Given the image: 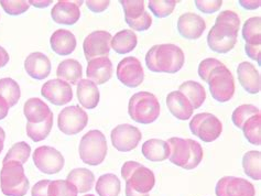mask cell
<instances>
[{
  "instance_id": "6da1fadb",
  "label": "cell",
  "mask_w": 261,
  "mask_h": 196,
  "mask_svg": "<svg viewBox=\"0 0 261 196\" xmlns=\"http://www.w3.org/2000/svg\"><path fill=\"white\" fill-rule=\"evenodd\" d=\"M240 19L236 12L231 10L222 11L215 19L207 35V43L212 51L216 53H228L236 45Z\"/></svg>"
},
{
  "instance_id": "7a4b0ae2",
  "label": "cell",
  "mask_w": 261,
  "mask_h": 196,
  "mask_svg": "<svg viewBox=\"0 0 261 196\" xmlns=\"http://www.w3.org/2000/svg\"><path fill=\"white\" fill-rule=\"evenodd\" d=\"M184 63V52L175 44H156L146 54L147 67L154 73L174 74L182 69Z\"/></svg>"
},
{
  "instance_id": "3957f363",
  "label": "cell",
  "mask_w": 261,
  "mask_h": 196,
  "mask_svg": "<svg viewBox=\"0 0 261 196\" xmlns=\"http://www.w3.org/2000/svg\"><path fill=\"white\" fill-rule=\"evenodd\" d=\"M170 147L169 159L176 166L184 170H193L200 165L204 152L202 146L192 139H182L173 137L168 141Z\"/></svg>"
},
{
  "instance_id": "277c9868",
  "label": "cell",
  "mask_w": 261,
  "mask_h": 196,
  "mask_svg": "<svg viewBox=\"0 0 261 196\" xmlns=\"http://www.w3.org/2000/svg\"><path fill=\"white\" fill-rule=\"evenodd\" d=\"M160 108L159 100L152 93L139 92L130 98L128 114L136 123L149 125L159 118Z\"/></svg>"
},
{
  "instance_id": "5b68a950",
  "label": "cell",
  "mask_w": 261,
  "mask_h": 196,
  "mask_svg": "<svg viewBox=\"0 0 261 196\" xmlns=\"http://www.w3.org/2000/svg\"><path fill=\"white\" fill-rule=\"evenodd\" d=\"M0 187L6 196H24L30 187V182L24 173L23 164L17 161L4 163L0 171Z\"/></svg>"
},
{
  "instance_id": "8992f818",
  "label": "cell",
  "mask_w": 261,
  "mask_h": 196,
  "mask_svg": "<svg viewBox=\"0 0 261 196\" xmlns=\"http://www.w3.org/2000/svg\"><path fill=\"white\" fill-rule=\"evenodd\" d=\"M107 141L100 130H89L81 139L79 153L85 164L96 166L101 164L107 155Z\"/></svg>"
},
{
  "instance_id": "52a82bcc",
  "label": "cell",
  "mask_w": 261,
  "mask_h": 196,
  "mask_svg": "<svg viewBox=\"0 0 261 196\" xmlns=\"http://www.w3.org/2000/svg\"><path fill=\"white\" fill-rule=\"evenodd\" d=\"M121 177L126 182V186L141 194H149L155 185L154 173L136 161H127L123 163Z\"/></svg>"
},
{
  "instance_id": "ba28073f",
  "label": "cell",
  "mask_w": 261,
  "mask_h": 196,
  "mask_svg": "<svg viewBox=\"0 0 261 196\" xmlns=\"http://www.w3.org/2000/svg\"><path fill=\"white\" fill-rule=\"evenodd\" d=\"M207 84L212 97L219 103L229 101L235 94V79L225 64L216 67L212 72Z\"/></svg>"
},
{
  "instance_id": "9c48e42d",
  "label": "cell",
  "mask_w": 261,
  "mask_h": 196,
  "mask_svg": "<svg viewBox=\"0 0 261 196\" xmlns=\"http://www.w3.org/2000/svg\"><path fill=\"white\" fill-rule=\"evenodd\" d=\"M192 133L200 138L203 143H213L217 140L223 132V124L215 115L210 113L196 114L190 121Z\"/></svg>"
},
{
  "instance_id": "30bf717a",
  "label": "cell",
  "mask_w": 261,
  "mask_h": 196,
  "mask_svg": "<svg viewBox=\"0 0 261 196\" xmlns=\"http://www.w3.org/2000/svg\"><path fill=\"white\" fill-rule=\"evenodd\" d=\"M88 124V116L83 108L73 105L62 109L58 117L59 129L67 136H74L83 131Z\"/></svg>"
},
{
  "instance_id": "8fae6325",
  "label": "cell",
  "mask_w": 261,
  "mask_h": 196,
  "mask_svg": "<svg viewBox=\"0 0 261 196\" xmlns=\"http://www.w3.org/2000/svg\"><path fill=\"white\" fill-rule=\"evenodd\" d=\"M33 162L38 170L45 174H57L64 167L65 160L62 153L56 148L42 146L33 152Z\"/></svg>"
},
{
  "instance_id": "7c38bea8",
  "label": "cell",
  "mask_w": 261,
  "mask_h": 196,
  "mask_svg": "<svg viewBox=\"0 0 261 196\" xmlns=\"http://www.w3.org/2000/svg\"><path fill=\"white\" fill-rule=\"evenodd\" d=\"M125 12V20L130 28L136 31H146L152 24L149 13L145 9L142 0H121L119 2Z\"/></svg>"
},
{
  "instance_id": "4fadbf2b",
  "label": "cell",
  "mask_w": 261,
  "mask_h": 196,
  "mask_svg": "<svg viewBox=\"0 0 261 196\" xmlns=\"http://www.w3.org/2000/svg\"><path fill=\"white\" fill-rule=\"evenodd\" d=\"M112 39L113 37L111 33L104 30H97L89 33L83 42L84 55L88 62L97 58H108L112 49Z\"/></svg>"
},
{
  "instance_id": "5bb4252c",
  "label": "cell",
  "mask_w": 261,
  "mask_h": 196,
  "mask_svg": "<svg viewBox=\"0 0 261 196\" xmlns=\"http://www.w3.org/2000/svg\"><path fill=\"white\" fill-rule=\"evenodd\" d=\"M141 138V131L137 127L129 124L116 126L111 133L113 147L119 152L133 151L138 147Z\"/></svg>"
},
{
  "instance_id": "9a60e30c",
  "label": "cell",
  "mask_w": 261,
  "mask_h": 196,
  "mask_svg": "<svg viewBox=\"0 0 261 196\" xmlns=\"http://www.w3.org/2000/svg\"><path fill=\"white\" fill-rule=\"evenodd\" d=\"M117 78L130 89H136L142 84L145 79V73L140 61L135 57L122 59L117 65Z\"/></svg>"
},
{
  "instance_id": "2e32d148",
  "label": "cell",
  "mask_w": 261,
  "mask_h": 196,
  "mask_svg": "<svg viewBox=\"0 0 261 196\" xmlns=\"http://www.w3.org/2000/svg\"><path fill=\"white\" fill-rule=\"evenodd\" d=\"M216 196H256V190L249 181L236 177H224L217 182Z\"/></svg>"
},
{
  "instance_id": "e0dca14e",
  "label": "cell",
  "mask_w": 261,
  "mask_h": 196,
  "mask_svg": "<svg viewBox=\"0 0 261 196\" xmlns=\"http://www.w3.org/2000/svg\"><path fill=\"white\" fill-rule=\"evenodd\" d=\"M41 95L53 105L62 106L68 104L73 99V90L68 83L56 78L47 80L43 84Z\"/></svg>"
},
{
  "instance_id": "ac0fdd59",
  "label": "cell",
  "mask_w": 261,
  "mask_h": 196,
  "mask_svg": "<svg viewBox=\"0 0 261 196\" xmlns=\"http://www.w3.org/2000/svg\"><path fill=\"white\" fill-rule=\"evenodd\" d=\"M84 2H67V0H60L54 5L51 10V17L54 22L65 25H73L76 23L81 18L80 7Z\"/></svg>"
},
{
  "instance_id": "d6986e66",
  "label": "cell",
  "mask_w": 261,
  "mask_h": 196,
  "mask_svg": "<svg viewBox=\"0 0 261 196\" xmlns=\"http://www.w3.org/2000/svg\"><path fill=\"white\" fill-rule=\"evenodd\" d=\"M205 29V20L194 12H185L177 20L178 33L185 39L196 40L201 38Z\"/></svg>"
},
{
  "instance_id": "ffe728a7",
  "label": "cell",
  "mask_w": 261,
  "mask_h": 196,
  "mask_svg": "<svg viewBox=\"0 0 261 196\" xmlns=\"http://www.w3.org/2000/svg\"><path fill=\"white\" fill-rule=\"evenodd\" d=\"M24 70L34 79H44L51 73V61L42 52H32L24 60Z\"/></svg>"
},
{
  "instance_id": "44dd1931",
  "label": "cell",
  "mask_w": 261,
  "mask_h": 196,
  "mask_svg": "<svg viewBox=\"0 0 261 196\" xmlns=\"http://www.w3.org/2000/svg\"><path fill=\"white\" fill-rule=\"evenodd\" d=\"M86 75L89 80L96 85L107 83L113 76V64L109 58H97L89 61L87 64Z\"/></svg>"
},
{
  "instance_id": "7402d4cb",
  "label": "cell",
  "mask_w": 261,
  "mask_h": 196,
  "mask_svg": "<svg viewBox=\"0 0 261 196\" xmlns=\"http://www.w3.org/2000/svg\"><path fill=\"white\" fill-rule=\"evenodd\" d=\"M237 75L240 85L249 94H258L261 90L260 73L255 65L249 62H242L238 65Z\"/></svg>"
},
{
  "instance_id": "603a6c76",
  "label": "cell",
  "mask_w": 261,
  "mask_h": 196,
  "mask_svg": "<svg viewBox=\"0 0 261 196\" xmlns=\"http://www.w3.org/2000/svg\"><path fill=\"white\" fill-rule=\"evenodd\" d=\"M167 106L170 113L176 119L180 120L190 119L194 111V108L191 105L190 100L185 97L184 94L178 91L171 92L170 94H168Z\"/></svg>"
},
{
  "instance_id": "cb8c5ba5",
  "label": "cell",
  "mask_w": 261,
  "mask_h": 196,
  "mask_svg": "<svg viewBox=\"0 0 261 196\" xmlns=\"http://www.w3.org/2000/svg\"><path fill=\"white\" fill-rule=\"evenodd\" d=\"M51 49L58 55L66 57L70 55L76 49V38L71 31L65 29H59L53 32L50 39Z\"/></svg>"
},
{
  "instance_id": "d4e9b609",
  "label": "cell",
  "mask_w": 261,
  "mask_h": 196,
  "mask_svg": "<svg viewBox=\"0 0 261 196\" xmlns=\"http://www.w3.org/2000/svg\"><path fill=\"white\" fill-rule=\"evenodd\" d=\"M76 95L80 104L86 109H94L99 103L100 95L97 85L88 78L80 80L77 84Z\"/></svg>"
},
{
  "instance_id": "484cf974",
  "label": "cell",
  "mask_w": 261,
  "mask_h": 196,
  "mask_svg": "<svg viewBox=\"0 0 261 196\" xmlns=\"http://www.w3.org/2000/svg\"><path fill=\"white\" fill-rule=\"evenodd\" d=\"M51 109L44 101L40 98L33 97L28 99L23 106V114L31 124H40L50 116Z\"/></svg>"
},
{
  "instance_id": "4316f807",
  "label": "cell",
  "mask_w": 261,
  "mask_h": 196,
  "mask_svg": "<svg viewBox=\"0 0 261 196\" xmlns=\"http://www.w3.org/2000/svg\"><path fill=\"white\" fill-rule=\"evenodd\" d=\"M57 76L59 79L64 80L68 84L71 83L72 85H77L82 79V76H83V67L76 60H64L58 66Z\"/></svg>"
},
{
  "instance_id": "83f0119b",
  "label": "cell",
  "mask_w": 261,
  "mask_h": 196,
  "mask_svg": "<svg viewBox=\"0 0 261 196\" xmlns=\"http://www.w3.org/2000/svg\"><path fill=\"white\" fill-rule=\"evenodd\" d=\"M141 152L147 160L152 162L166 161L170 155V147L167 141L161 139H150L142 145Z\"/></svg>"
},
{
  "instance_id": "f1b7e54d",
  "label": "cell",
  "mask_w": 261,
  "mask_h": 196,
  "mask_svg": "<svg viewBox=\"0 0 261 196\" xmlns=\"http://www.w3.org/2000/svg\"><path fill=\"white\" fill-rule=\"evenodd\" d=\"M66 180L76 187L79 193H86L91 191L95 183L94 173L85 167L74 169L67 174Z\"/></svg>"
},
{
  "instance_id": "f546056e",
  "label": "cell",
  "mask_w": 261,
  "mask_h": 196,
  "mask_svg": "<svg viewBox=\"0 0 261 196\" xmlns=\"http://www.w3.org/2000/svg\"><path fill=\"white\" fill-rule=\"evenodd\" d=\"M137 43H138V39L136 33L133 30L127 29L116 33L112 39L111 46L116 53L127 54L136 49Z\"/></svg>"
},
{
  "instance_id": "4dcf8cb0",
  "label": "cell",
  "mask_w": 261,
  "mask_h": 196,
  "mask_svg": "<svg viewBox=\"0 0 261 196\" xmlns=\"http://www.w3.org/2000/svg\"><path fill=\"white\" fill-rule=\"evenodd\" d=\"M178 92L184 94L194 109H198L206 99V92L202 84L194 82V80H188L178 87Z\"/></svg>"
},
{
  "instance_id": "1f68e13d",
  "label": "cell",
  "mask_w": 261,
  "mask_h": 196,
  "mask_svg": "<svg viewBox=\"0 0 261 196\" xmlns=\"http://www.w3.org/2000/svg\"><path fill=\"white\" fill-rule=\"evenodd\" d=\"M95 190L98 196H119L121 191L120 180L113 173L102 174L96 182Z\"/></svg>"
},
{
  "instance_id": "d6a6232c",
  "label": "cell",
  "mask_w": 261,
  "mask_h": 196,
  "mask_svg": "<svg viewBox=\"0 0 261 196\" xmlns=\"http://www.w3.org/2000/svg\"><path fill=\"white\" fill-rule=\"evenodd\" d=\"M244 172L252 180L261 179V152L251 150L246 152L243 157Z\"/></svg>"
},
{
  "instance_id": "836d02e7",
  "label": "cell",
  "mask_w": 261,
  "mask_h": 196,
  "mask_svg": "<svg viewBox=\"0 0 261 196\" xmlns=\"http://www.w3.org/2000/svg\"><path fill=\"white\" fill-rule=\"evenodd\" d=\"M0 97H3L9 107L15 106L20 97H21V91L20 86L15 79L10 77H5L0 79Z\"/></svg>"
},
{
  "instance_id": "e575fe53",
  "label": "cell",
  "mask_w": 261,
  "mask_h": 196,
  "mask_svg": "<svg viewBox=\"0 0 261 196\" xmlns=\"http://www.w3.org/2000/svg\"><path fill=\"white\" fill-rule=\"evenodd\" d=\"M53 127V113L50 114L44 121L40 124H31L27 123L25 130L28 137L34 141V143H40L49 136Z\"/></svg>"
},
{
  "instance_id": "d590c367",
  "label": "cell",
  "mask_w": 261,
  "mask_h": 196,
  "mask_svg": "<svg viewBox=\"0 0 261 196\" xmlns=\"http://www.w3.org/2000/svg\"><path fill=\"white\" fill-rule=\"evenodd\" d=\"M243 38L246 44L261 45V19L260 17L249 18L243 26Z\"/></svg>"
},
{
  "instance_id": "8d00e7d4",
  "label": "cell",
  "mask_w": 261,
  "mask_h": 196,
  "mask_svg": "<svg viewBox=\"0 0 261 196\" xmlns=\"http://www.w3.org/2000/svg\"><path fill=\"white\" fill-rule=\"evenodd\" d=\"M242 130L251 145H261V115H255L244 124Z\"/></svg>"
},
{
  "instance_id": "74e56055",
  "label": "cell",
  "mask_w": 261,
  "mask_h": 196,
  "mask_svg": "<svg viewBox=\"0 0 261 196\" xmlns=\"http://www.w3.org/2000/svg\"><path fill=\"white\" fill-rule=\"evenodd\" d=\"M31 154V147L24 143V141H21V143H17L13 145L9 151L7 152L6 157L4 158L3 164L7 163L9 161H17L19 163L24 164L27 161L29 160Z\"/></svg>"
},
{
  "instance_id": "f35d334b",
  "label": "cell",
  "mask_w": 261,
  "mask_h": 196,
  "mask_svg": "<svg viewBox=\"0 0 261 196\" xmlns=\"http://www.w3.org/2000/svg\"><path fill=\"white\" fill-rule=\"evenodd\" d=\"M260 109L255 105L251 104H244L237 107L235 110H233L231 115V120L233 125H235L239 129H242L244 124L248 120L250 117L255 116V115H259Z\"/></svg>"
},
{
  "instance_id": "ab89813d",
  "label": "cell",
  "mask_w": 261,
  "mask_h": 196,
  "mask_svg": "<svg viewBox=\"0 0 261 196\" xmlns=\"http://www.w3.org/2000/svg\"><path fill=\"white\" fill-rule=\"evenodd\" d=\"M79 192L67 180L51 181L47 188V196H77Z\"/></svg>"
},
{
  "instance_id": "60d3db41",
  "label": "cell",
  "mask_w": 261,
  "mask_h": 196,
  "mask_svg": "<svg viewBox=\"0 0 261 196\" xmlns=\"http://www.w3.org/2000/svg\"><path fill=\"white\" fill-rule=\"evenodd\" d=\"M177 3L175 0H150L149 9L158 18H166L172 15Z\"/></svg>"
},
{
  "instance_id": "b9f144b4",
  "label": "cell",
  "mask_w": 261,
  "mask_h": 196,
  "mask_svg": "<svg viewBox=\"0 0 261 196\" xmlns=\"http://www.w3.org/2000/svg\"><path fill=\"white\" fill-rule=\"evenodd\" d=\"M0 6L10 16H19L27 12L30 8L29 2L25 0H19V2H10V0H2Z\"/></svg>"
},
{
  "instance_id": "7bdbcfd3",
  "label": "cell",
  "mask_w": 261,
  "mask_h": 196,
  "mask_svg": "<svg viewBox=\"0 0 261 196\" xmlns=\"http://www.w3.org/2000/svg\"><path fill=\"white\" fill-rule=\"evenodd\" d=\"M224 63L217 59H213V58L205 59L200 63V65H198V75H200V77L204 80V82L207 83L212 72L214 71L216 67L221 66Z\"/></svg>"
},
{
  "instance_id": "ee69618b",
  "label": "cell",
  "mask_w": 261,
  "mask_h": 196,
  "mask_svg": "<svg viewBox=\"0 0 261 196\" xmlns=\"http://www.w3.org/2000/svg\"><path fill=\"white\" fill-rule=\"evenodd\" d=\"M196 8L204 13H214L221 9L223 6L222 0H215V2H202V0H196L195 2Z\"/></svg>"
},
{
  "instance_id": "f6af8a7d",
  "label": "cell",
  "mask_w": 261,
  "mask_h": 196,
  "mask_svg": "<svg viewBox=\"0 0 261 196\" xmlns=\"http://www.w3.org/2000/svg\"><path fill=\"white\" fill-rule=\"evenodd\" d=\"M50 183V180H42L37 182L31 188V196H47V188H49Z\"/></svg>"
},
{
  "instance_id": "bcb514c9",
  "label": "cell",
  "mask_w": 261,
  "mask_h": 196,
  "mask_svg": "<svg viewBox=\"0 0 261 196\" xmlns=\"http://www.w3.org/2000/svg\"><path fill=\"white\" fill-rule=\"evenodd\" d=\"M109 5H111V2H108V0H100V2H97V0H88V2H86L87 8L95 13L105 11Z\"/></svg>"
},
{
  "instance_id": "7dc6e473",
  "label": "cell",
  "mask_w": 261,
  "mask_h": 196,
  "mask_svg": "<svg viewBox=\"0 0 261 196\" xmlns=\"http://www.w3.org/2000/svg\"><path fill=\"white\" fill-rule=\"evenodd\" d=\"M245 51L251 60L257 61V63L260 65L261 61H260V55H261V45H249L246 44L245 46Z\"/></svg>"
},
{
  "instance_id": "c3c4849f",
  "label": "cell",
  "mask_w": 261,
  "mask_h": 196,
  "mask_svg": "<svg viewBox=\"0 0 261 196\" xmlns=\"http://www.w3.org/2000/svg\"><path fill=\"white\" fill-rule=\"evenodd\" d=\"M239 4H240V6L244 7V8L247 9V10H255V9L259 8L260 5H261L259 0H257V2H256V0H252V2H244V0H240Z\"/></svg>"
},
{
  "instance_id": "681fc988",
  "label": "cell",
  "mask_w": 261,
  "mask_h": 196,
  "mask_svg": "<svg viewBox=\"0 0 261 196\" xmlns=\"http://www.w3.org/2000/svg\"><path fill=\"white\" fill-rule=\"evenodd\" d=\"M9 109L10 107L8 104H7V101L3 97H0V120H3L7 117V115L9 113Z\"/></svg>"
},
{
  "instance_id": "f907efd6",
  "label": "cell",
  "mask_w": 261,
  "mask_h": 196,
  "mask_svg": "<svg viewBox=\"0 0 261 196\" xmlns=\"http://www.w3.org/2000/svg\"><path fill=\"white\" fill-rule=\"evenodd\" d=\"M10 57L8 52H7L2 45H0V69H3L7 64L9 63Z\"/></svg>"
},
{
  "instance_id": "816d5d0a",
  "label": "cell",
  "mask_w": 261,
  "mask_h": 196,
  "mask_svg": "<svg viewBox=\"0 0 261 196\" xmlns=\"http://www.w3.org/2000/svg\"><path fill=\"white\" fill-rule=\"evenodd\" d=\"M53 2L52 0H46V2H43V0H41V2H34V0H30L29 4L30 6H34L37 7V8H45V7L50 6Z\"/></svg>"
},
{
  "instance_id": "f5cc1de1",
  "label": "cell",
  "mask_w": 261,
  "mask_h": 196,
  "mask_svg": "<svg viewBox=\"0 0 261 196\" xmlns=\"http://www.w3.org/2000/svg\"><path fill=\"white\" fill-rule=\"evenodd\" d=\"M5 139H6V132H5V130L3 129L2 127H0V153H2L3 150H4Z\"/></svg>"
},
{
  "instance_id": "db71d44e",
  "label": "cell",
  "mask_w": 261,
  "mask_h": 196,
  "mask_svg": "<svg viewBox=\"0 0 261 196\" xmlns=\"http://www.w3.org/2000/svg\"><path fill=\"white\" fill-rule=\"evenodd\" d=\"M126 196H149V194H141V193L136 192V191L132 190L130 187L126 186Z\"/></svg>"
},
{
  "instance_id": "11a10c76",
  "label": "cell",
  "mask_w": 261,
  "mask_h": 196,
  "mask_svg": "<svg viewBox=\"0 0 261 196\" xmlns=\"http://www.w3.org/2000/svg\"><path fill=\"white\" fill-rule=\"evenodd\" d=\"M84 196H95V195H93V194H87V195H84Z\"/></svg>"
}]
</instances>
